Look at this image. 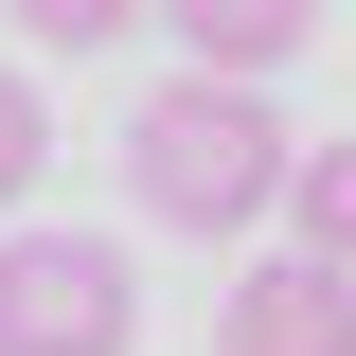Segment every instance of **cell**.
<instances>
[{
    "instance_id": "6da1fadb",
    "label": "cell",
    "mask_w": 356,
    "mask_h": 356,
    "mask_svg": "<svg viewBox=\"0 0 356 356\" xmlns=\"http://www.w3.org/2000/svg\"><path fill=\"white\" fill-rule=\"evenodd\" d=\"M125 196L161 232H196V250H232V232H267V196H285V107L232 72H178L125 107Z\"/></svg>"
},
{
    "instance_id": "7a4b0ae2",
    "label": "cell",
    "mask_w": 356,
    "mask_h": 356,
    "mask_svg": "<svg viewBox=\"0 0 356 356\" xmlns=\"http://www.w3.org/2000/svg\"><path fill=\"white\" fill-rule=\"evenodd\" d=\"M143 285L107 232H0V356H125Z\"/></svg>"
},
{
    "instance_id": "3957f363",
    "label": "cell",
    "mask_w": 356,
    "mask_h": 356,
    "mask_svg": "<svg viewBox=\"0 0 356 356\" xmlns=\"http://www.w3.org/2000/svg\"><path fill=\"white\" fill-rule=\"evenodd\" d=\"M214 356H356V267H303V250H267L250 285H232Z\"/></svg>"
},
{
    "instance_id": "277c9868",
    "label": "cell",
    "mask_w": 356,
    "mask_h": 356,
    "mask_svg": "<svg viewBox=\"0 0 356 356\" xmlns=\"http://www.w3.org/2000/svg\"><path fill=\"white\" fill-rule=\"evenodd\" d=\"M143 18H178V54H196V72H232V89H267L285 54L321 36V0H143Z\"/></svg>"
},
{
    "instance_id": "5b68a950",
    "label": "cell",
    "mask_w": 356,
    "mask_h": 356,
    "mask_svg": "<svg viewBox=\"0 0 356 356\" xmlns=\"http://www.w3.org/2000/svg\"><path fill=\"white\" fill-rule=\"evenodd\" d=\"M267 214L303 232V267H356V143H285V196Z\"/></svg>"
},
{
    "instance_id": "8992f818",
    "label": "cell",
    "mask_w": 356,
    "mask_h": 356,
    "mask_svg": "<svg viewBox=\"0 0 356 356\" xmlns=\"http://www.w3.org/2000/svg\"><path fill=\"white\" fill-rule=\"evenodd\" d=\"M36 161H54V125H36V72H0V214L36 196Z\"/></svg>"
},
{
    "instance_id": "52a82bcc",
    "label": "cell",
    "mask_w": 356,
    "mask_h": 356,
    "mask_svg": "<svg viewBox=\"0 0 356 356\" xmlns=\"http://www.w3.org/2000/svg\"><path fill=\"white\" fill-rule=\"evenodd\" d=\"M18 18H36V54H107V36L143 18V0H18Z\"/></svg>"
}]
</instances>
